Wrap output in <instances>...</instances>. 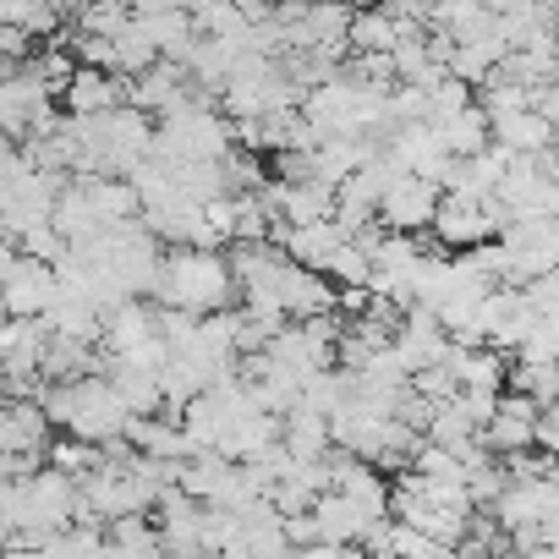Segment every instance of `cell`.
<instances>
[{
  "label": "cell",
  "mask_w": 559,
  "mask_h": 559,
  "mask_svg": "<svg viewBox=\"0 0 559 559\" xmlns=\"http://www.w3.org/2000/svg\"><path fill=\"white\" fill-rule=\"evenodd\" d=\"M17 252H23V258H39V263H50V269H56V263L67 258V241H61L50 225H34V230H23V236H17Z\"/></svg>",
  "instance_id": "44dd1931"
},
{
  "label": "cell",
  "mask_w": 559,
  "mask_h": 559,
  "mask_svg": "<svg viewBox=\"0 0 559 559\" xmlns=\"http://www.w3.org/2000/svg\"><path fill=\"white\" fill-rule=\"evenodd\" d=\"M83 34L88 39H121L132 28V12L121 7V0H94V7H83Z\"/></svg>",
  "instance_id": "d6986e66"
},
{
  "label": "cell",
  "mask_w": 559,
  "mask_h": 559,
  "mask_svg": "<svg viewBox=\"0 0 559 559\" xmlns=\"http://www.w3.org/2000/svg\"><path fill=\"white\" fill-rule=\"evenodd\" d=\"M72 181H78V192L88 198V209H94L99 225L138 219V192H132V181H121V176H72Z\"/></svg>",
  "instance_id": "7c38bea8"
},
{
  "label": "cell",
  "mask_w": 559,
  "mask_h": 559,
  "mask_svg": "<svg viewBox=\"0 0 559 559\" xmlns=\"http://www.w3.org/2000/svg\"><path fill=\"white\" fill-rule=\"evenodd\" d=\"M99 362H105L99 346H83V341H61V335H50L45 352H39V379H45V384H72V379L99 373Z\"/></svg>",
  "instance_id": "ba28073f"
},
{
  "label": "cell",
  "mask_w": 559,
  "mask_h": 559,
  "mask_svg": "<svg viewBox=\"0 0 559 559\" xmlns=\"http://www.w3.org/2000/svg\"><path fill=\"white\" fill-rule=\"evenodd\" d=\"M39 406H45V417H50V428H67V439H83V444H110V439H121V428H127V406H121V395L99 379V373H88V379H72V384H45L39 390Z\"/></svg>",
  "instance_id": "7a4b0ae2"
},
{
  "label": "cell",
  "mask_w": 559,
  "mask_h": 559,
  "mask_svg": "<svg viewBox=\"0 0 559 559\" xmlns=\"http://www.w3.org/2000/svg\"><path fill=\"white\" fill-rule=\"evenodd\" d=\"M280 450H286L292 461H319V455H330V417H319V412H286L280 417Z\"/></svg>",
  "instance_id": "4fadbf2b"
},
{
  "label": "cell",
  "mask_w": 559,
  "mask_h": 559,
  "mask_svg": "<svg viewBox=\"0 0 559 559\" xmlns=\"http://www.w3.org/2000/svg\"><path fill=\"white\" fill-rule=\"evenodd\" d=\"M488 143L504 148L510 159L515 154H537V148H554V121H543L537 110H515L504 121H488Z\"/></svg>",
  "instance_id": "8fae6325"
},
{
  "label": "cell",
  "mask_w": 559,
  "mask_h": 559,
  "mask_svg": "<svg viewBox=\"0 0 559 559\" xmlns=\"http://www.w3.org/2000/svg\"><path fill=\"white\" fill-rule=\"evenodd\" d=\"M308 515H313V532H319V543H335V548H346V543H357L362 537V526H368V515L346 499V493H335V488H324L313 504H308Z\"/></svg>",
  "instance_id": "9c48e42d"
},
{
  "label": "cell",
  "mask_w": 559,
  "mask_h": 559,
  "mask_svg": "<svg viewBox=\"0 0 559 559\" xmlns=\"http://www.w3.org/2000/svg\"><path fill=\"white\" fill-rule=\"evenodd\" d=\"M0 450L7 455H28L45 466L50 450V417L39 401H0Z\"/></svg>",
  "instance_id": "5b68a950"
},
{
  "label": "cell",
  "mask_w": 559,
  "mask_h": 559,
  "mask_svg": "<svg viewBox=\"0 0 559 559\" xmlns=\"http://www.w3.org/2000/svg\"><path fill=\"white\" fill-rule=\"evenodd\" d=\"M433 209H439V187H433V181H423V176H395V181L384 187V198H379L373 225H379V230H395V236H423L428 219H433Z\"/></svg>",
  "instance_id": "3957f363"
},
{
  "label": "cell",
  "mask_w": 559,
  "mask_h": 559,
  "mask_svg": "<svg viewBox=\"0 0 559 559\" xmlns=\"http://www.w3.org/2000/svg\"><path fill=\"white\" fill-rule=\"evenodd\" d=\"M45 330L61 335V341H83V346H99V308L72 297V292H56V302L45 308Z\"/></svg>",
  "instance_id": "5bb4252c"
},
{
  "label": "cell",
  "mask_w": 559,
  "mask_h": 559,
  "mask_svg": "<svg viewBox=\"0 0 559 559\" xmlns=\"http://www.w3.org/2000/svg\"><path fill=\"white\" fill-rule=\"evenodd\" d=\"M61 99H67V110H72V116H110V110L127 99V88H121L110 72L83 67V72H72V78H67Z\"/></svg>",
  "instance_id": "30bf717a"
},
{
  "label": "cell",
  "mask_w": 559,
  "mask_h": 559,
  "mask_svg": "<svg viewBox=\"0 0 559 559\" xmlns=\"http://www.w3.org/2000/svg\"><path fill=\"white\" fill-rule=\"evenodd\" d=\"M433 132H439V143H444V148H450L455 159H466V154L488 148V116H483L477 105L455 110V116H450V121H439Z\"/></svg>",
  "instance_id": "9a60e30c"
},
{
  "label": "cell",
  "mask_w": 559,
  "mask_h": 559,
  "mask_svg": "<svg viewBox=\"0 0 559 559\" xmlns=\"http://www.w3.org/2000/svg\"><path fill=\"white\" fill-rule=\"evenodd\" d=\"M236 297H241V292H236V274H230L225 252L176 247V252L159 258V280H154V302H159V308L209 319V313H225Z\"/></svg>",
  "instance_id": "6da1fadb"
},
{
  "label": "cell",
  "mask_w": 559,
  "mask_h": 559,
  "mask_svg": "<svg viewBox=\"0 0 559 559\" xmlns=\"http://www.w3.org/2000/svg\"><path fill=\"white\" fill-rule=\"evenodd\" d=\"M319 274L330 280L335 292H357V286L368 292V280H373V263H368V252H362V247H357V241L346 236V241H341V247H335V252L324 258V269H319Z\"/></svg>",
  "instance_id": "e0dca14e"
},
{
  "label": "cell",
  "mask_w": 559,
  "mask_h": 559,
  "mask_svg": "<svg viewBox=\"0 0 559 559\" xmlns=\"http://www.w3.org/2000/svg\"><path fill=\"white\" fill-rule=\"evenodd\" d=\"M510 357H515V362H554V357H559V319H537Z\"/></svg>",
  "instance_id": "ffe728a7"
},
{
  "label": "cell",
  "mask_w": 559,
  "mask_h": 559,
  "mask_svg": "<svg viewBox=\"0 0 559 559\" xmlns=\"http://www.w3.org/2000/svg\"><path fill=\"white\" fill-rule=\"evenodd\" d=\"M532 401H521V395H499L493 401V412H488V423L477 428V450H488V455H515V450H526L532 444Z\"/></svg>",
  "instance_id": "8992f818"
},
{
  "label": "cell",
  "mask_w": 559,
  "mask_h": 559,
  "mask_svg": "<svg viewBox=\"0 0 559 559\" xmlns=\"http://www.w3.org/2000/svg\"><path fill=\"white\" fill-rule=\"evenodd\" d=\"M143 341H154V308L148 302H121V308H110L105 319H99V346L110 352V357H127V352H138Z\"/></svg>",
  "instance_id": "52a82bcc"
},
{
  "label": "cell",
  "mask_w": 559,
  "mask_h": 559,
  "mask_svg": "<svg viewBox=\"0 0 559 559\" xmlns=\"http://www.w3.org/2000/svg\"><path fill=\"white\" fill-rule=\"evenodd\" d=\"M45 461H50L61 477H72V483H78V477H88V472L105 461V450H99V444H83V439H61V444H50V450H45Z\"/></svg>",
  "instance_id": "ac0fdd59"
},
{
  "label": "cell",
  "mask_w": 559,
  "mask_h": 559,
  "mask_svg": "<svg viewBox=\"0 0 559 559\" xmlns=\"http://www.w3.org/2000/svg\"><path fill=\"white\" fill-rule=\"evenodd\" d=\"M56 292H61L56 269L17 252V263L7 269V280H0V313H7V319H45V308L56 302Z\"/></svg>",
  "instance_id": "277c9868"
},
{
  "label": "cell",
  "mask_w": 559,
  "mask_h": 559,
  "mask_svg": "<svg viewBox=\"0 0 559 559\" xmlns=\"http://www.w3.org/2000/svg\"><path fill=\"white\" fill-rule=\"evenodd\" d=\"M504 390L521 395V401H532V406H554V395H559L554 362H515V357H510V368H504Z\"/></svg>",
  "instance_id": "2e32d148"
}]
</instances>
